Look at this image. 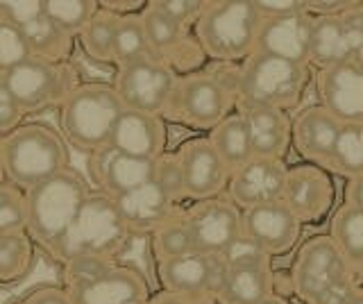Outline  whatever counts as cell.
I'll use <instances>...</instances> for the list:
<instances>
[{"label":"cell","mask_w":363,"mask_h":304,"mask_svg":"<svg viewBox=\"0 0 363 304\" xmlns=\"http://www.w3.org/2000/svg\"><path fill=\"white\" fill-rule=\"evenodd\" d=\"M30 57L32 50L23 30L0 18V73L11 71L14 66L28 62Z\"/></svg>","instance_id":"74e56055"},{"label":"cell","mask_w":363,"mask_h":304,"mask_svg":"<svg viewBox=\"0 0 363 304\" xmlns=\"http://www.w3.org/2000/svg\"><path fill=\"white\" fill-rule=\"evenodd\" d=\"M259 28L255 0H211L193 32L207 60L241 66L257 50Z\"/></svg>","instance_id":"7a4b0ae2"},{"label":"cell","mask_w":363,"mask_h":304,"mask_svg":"<svg viewBox=\"0 0 363 304\" xmlns=\"http://www.w3.org/2000/svg\"><path fill=\"white\" fill-rule=\"evenodd\" d=\"M132 234H155L182 209L155 179L139 188L113 198Z\"/></svg>","instance_id":"d4e9b609"},{"label":"cell","mask_w":363,"mask_h":304,"mask_svg":"<svg viewBox=\"0 0 363 304\" xmlns=\"http://www.w3.org/2000/svg\"><path fill=\"white\" fill-rule=\"evenodd\" d=\"M23 35L28 39L32 57L50 62V64H66L73 50V37L57 28L48 16H39L23 26Z\"/></svg>","instance_id":"f546056e"},{"label":"cell","mask_w":363,"mask_h":304,"mask_svg":"<svg viewBox=\"0 0 363 304\" xmlns=\"http://www.w3.org/2000/svg\"><path fill=\"white\" fill-rule=\"evenodd\" d=\"M261 304H293V302L286 300V298H279V295H270V298H266Z\"/></svg>","instance_id":"c3c4849f"},{"label":"cell","mask_w":363,"mask_h":304,"mask_svg":"<svg viewBox=\"0 0 363 304\" xmlns=\"http://www.w3.org/2000/svg\"><path fill=\"white\" fill-rule=\"evenodd\" d=\"M275 295V268H227L216 304H261Z\"/></svg>","instance_id":"4316f807"},{"label":"cell","mask_w":363,"mask_h":304,"mask_svg":"<svg viewBox=\"0 0 363 304\" xmlns=\"http://www.w3.org/2000/svg\"><path fill=\"white\" fill-rule=\"evenodd\" d=\"M315 91L320 105L343 125L363 123V71L352 62L318 71Z\"/></svg>","instance_id":"44dd1931"},{"label":"cell","mask_w":363,"mask_h":304,"mask_svg":"<svg viewBox=\"0 0 363 304\" xmlns=\"http://www.w3.org/2000/svg\"><path fill=\"white\" fill-rule=\"evenodd\" d=\"M175 152L182 166V177H184L186 200L198 202L225 193L230 186L232 171L213 150L209 137L189 139Z\"/></svg>","instance_id":"e0dca14e"},{"label":"cell","mask_w":363,"mask_h":304,"mask_svg":"<svg viewBox=\"0 0 363 304\" xmlns=\"http://www.w3.org/2000/svg\"><path fill=\"white\" fill-rule=\"evenodd\" d=\"M236 111V98L211 71L179 75L164 118L182 125L211 132Z\"/></svg>","instance_id":"9c48e42d"},{"label":"cell","mask_w":363,"mask_h":304,"mask_svg":"<svg viewBox=\"0 0 363 304\" xmlns=\"http://www.w3.org/2000/svg\"><path fill=\"white\" fill-rule=\"evenodd\" d=\"M289 166L284 159H268V157H252L245 166L232 173L227 196L234 205L245 211L268 202H279L284 198Z\"/></svg>","instance_id":"d6986e66"},{"label":"cell","mask_w":363,"mask_h":304,"mask_svg":"<svg viewBox=\"0 0 363 304\" xmlns=\"http://www.w3.org/2000/svg\"><path fill=\"white\" fill-rule=\"evenodd\" d=\"M309 82V64H295L272 55L255 52L238 71L236 109L268 107L291 111L302 103Z\"/></svg>","instance_id":"3957f363"},{"label":"cell","mask_w":363,"mask_h":304,"mask_svg":"<svg viewBox=\"0 0 363 304\" xmlns=\"http://www.w3.org/2000/svg\"><path fill=\"white\" fill-rule=\"evenodd\" d=\"M311 30H313V16L306 9L279 18H266L261 21L255 52L272 55V57L289 60L295 64H309Z\"/></svg>","instance_id":"7402d4cb"},{"label":"cell","mask_w":363,"mask_h":304,"mask_svg":"<svg viewBox=\"0 0 363 304\" xmlns=\"http://www.w3.org/2000/svg\"><path fill=\"white\" fill-rule=\"evenodd\" d=\"M327 171L345 177V182L363 175V123L361 125H343Z\"/></svg>","instance_id":"d6a6232c"},{"label":"cell","mask_w":363,"mask_h":304,"mask_svg":"<svg viewBox=\"0 0 363 304\" xmlns=\"http://www.w3.org/2000/svg\"><path fill=\"white\" fill-rule=\"evenodd\" d=\"M23 304H73L68 291L62 286H41L34 288L30 295L23 300Z\"/></svg>","instance_id":"f6af8a7d"},{"label":"cell","mask_w":363,"mask_h":304,"mask_svg":"<svg viewBox=\"0 0 363 304\" xmlns=\"http://www.w3.org/2000/svg\"><path fill=\"white\" fill-rule=\"evenodd\" d=\"M7 182V175H5V164H3V150H0V184Z\"/></svg>","instance_id":"816d5d0a"},{"label":"cell","mask_w":363,"mask_h":304,"mask_svg":"<svg viewBox=\"0 0 363 304\" xmlns=\"http://www.w3.org/2000/svg\"><path fill=\"white\" fill-rule=\"evenodd\" d=\"M39 16H43V0H0V18L16 28Z\"/></svg>","instance_id":"b9f144b4"},{"label":"cell","mask_w":363,"mask_h":304,"mask_svg":"<svg viewBox=\"0 0 363 304\" xmlns=\"http://www.w3.org/2000/svg\"><path fill=\"white\" fill-rule=\"evenodd\" d=\"M152 5L186 30H196L204 7H207L204 0H152Z\"/></svg>","instance_id":"60d3db41"},{"label":"cell","mask_w":363,"mask_h":304,"mask_svg":"<svg viewBox=\"0 0 363 304\" xmlns=\"http://www.w3.org/2000/svg\"><path fill=\"white\" fill-rule=\"evenodd\" d=\"M147 304H200L196 300H191V298H184V295H177V293H170V291H159L157 295L150 298V302Z\"/></svg>","instance_id":"7dc6e473"},{"label":"cell","mask_w":363,"mask_h":304,"mask_svg":"<svg viewBox=\"0 0 363 304\" xmlns=\"http://www.w3.org/2000/svg\"><path fill=\"white\" fill-rule=\"evenodd\" d=\"M352 64H354L359 71H363V46H361V48H359V52L354 55V60H352Z\"/></svg>","instance_id":"f907efd6"},{"label":"cell","mask_w":363,"mask_h":304,"mask_svg":"<svg viewBox=\"0 0 363 304\" xmlns=\"http://www.w3.org/2000/svg\"><path fill=\"white\" fill-rule=\"evenodd\" d=\"M255 7L261 21H266V18H279V16L304 12L306 3H302V0H255Z\"/></svg>","instance_id":"ee69618b"},{"label":"cell","mask_w":363,"mask_h":304,"mask_svg":"<svg viewBox=\"0 0 363 304\" xmlns=\"http://www.w3.org/2000/svg\"><path fill=\"white\" fill-rule=\"evenodd\" d=\"M155 182L162 186L179 207L184 205V200H186L184 177H182V166H179V159H177V152H166V154L159 157Z\"/></svg>","instance_id":"f35d334b"},{"label":"cell","mask_w":363,"mask_h":304,"mask_svg":"<svg viewBox=\"0 0 363 304\" xmlns=\"http://www.w3.org/2000/svg\"><path fill=\"white\" fill-rule=\"evenodd\" d=\"M223 261L227 268H272V259L247 236H241L223 254Z\"/></svg>","instance_id":"ab89813d"},{"label":"cell","mask_w":363,"mask_h":304,"mask_svg":"<svg viewBox=\"0 0 363 304\" xmlns=\"http://www.w3.org/2000/svg\"><path fill=\"white\" fill-rule=\"evenodd\" d=\"M329 236L343 252L345 261L354 270L357 277H363V209L343 205L332 216Z\"/></svg>","instance_id":"f1b7e54d"},{"label":"cell","mask_w":363,"mask_h":304,"mask_svg":"<svg viewBox=\"0 0 363 304\" xmlns=\"http://www.w3.org/2000/svg\"><path fill=\"white\" fill-rule=\"evenodd\" d=\"M209 141L213 150L220 154V159L227 164V168L234 173L241 166H245L252 159V143H250V132L243 116L234 111L227 116L220 125H216L209 132Z\"/></svg>","instance_id":"83f0119b"},{"label":"cell","mask_w":363,"mask_h":304,"mask_svg":"<svg viewBox=\"0 0 363 304\" xmlns=\"http://www.w3.org/2000/svg\"><path fill=\"white\" fill-rule=\"evenodd\" d=\"M345 205L363 209V175L345 182Z\"/></svg>","instance_id":"bcb514c9"},{"label":"cell","mask_w":363,"mask_h":304,"mask_svg":"<svg viewBox=\"0 0 363 304\" xmlns=\"http://www.w3.org/2000/svg\"><path fill=\"white\" fill-rule=\"evenodd\" d=\"M7 182L28 191L68 171V148L62 134L43 123H28L0 137Z\"/></svg>","instance_id":"277c9868"},{"label":"cell","mask_w":363,"mask_h":304,"mask_svg":"<svg viewBox=\"0 0 363 304\" xmlns=\"http://www.w3.org/2000/svg\"><path fill=\"white\" fill-rule=\"evenodd\" d=\"M363 46V3H354L343 14L313 16L311 66L318 71L347 64Z\"/></svg>","instance_id":"5bb4252c"},{"label":"cell","mask_w":363,"mask_h":304,"mask_svg":"<svg viewBox=\"0 0 363 304\" xmlns=\"http://www.w3.org/2000/svg\"><path fill=\"white\" fill-rule=\"evenodd\" d=\"M343 123L323 105H311L293 118V148L306 164L329 166Z\"/></svg>","instance_id":"cb8c5ba5"},{"label":"cell","mask_w":363,"mask_h":304,"mask_svg":"<svg viewBox=\"0 0 363 304\" xmlns=\"http://www.w3.org/2000/svg\"><path fill=\"white\" fill-rule=\"evenodd\" d=\"M196 252L223 257L243 236V211L230 196L198 200L184 207Z\"/></svg>","instance_id":"7c38bea8"},{"label":"cell","mask_w":363,"mask_h":304,"mask_svg":"<svg viewBox=\"0 0 363 304\" xmlns=\"http://www.w3.org/2000/svg\"><path fill=\"white\" fill-rule=\"evenodd\" d=\"M89 173L94 184L100 188V193L118 198L152 182L157 173V162L123 154L111 145H105V148L89 154Z\"/></svg>","instance_id":"ffe728a7"},{"label":"cell","mask_w":363,"mask_h":304,"mask_svg":"<svg viewBox=\"0 0 363 304\" xmlns=\"http://www.w3.org/2000/svg\"><path fill=\"white\" fill-rule=\"evenodd\" d=\"M89 196L86 182L73 168L28 188L26 202L30 239L52 252V247L62 241Z\"/></svg>","instance_id":"ba28073f"},{"label":"cell","mask_w":363,"mask_h":304,"mask_svg":"<svg viewBox=\"0 0 363 304\" xmlns=\"http://www.w3.org/2000/svg\"><path fill=\"white\" fill-rule=\"evenodd\" d=\"M150 57H155V52L150 48V41H147L141 12L121 14L116 30V48H113V64H116V69Z\"/></svg>","instance_id":"1f68e13d"},{"label":"cell","mask_w":363,"mask_h":304,"mask_svg":"<svg viewBox=\"0 0 363 304\" xmlns=\"http://www.w3.org/2000/svg\"><path fill=\"white\" fill-rule=\"evenodd\" d=\"M141 21L150 48L159 62L168 64L175 73L182 75L202 71V64L207 62V57L200 48L196 32L175 23L152 3H147L141 9Z\"/></svg>","instance_id":"9a60e30c"},{"label":"cell","mask_w":363,"mask_h":304,"mask_svg":"<svg viewBox=\"0 0 363 304\" xmlns=\"http://www.w3.org/2000/svg\"><path fill=\"white\" fill-rule=\"evenodd\" d=\"M291 279L302 304H352L361 281L329 234H318L298 247Z\"/></svg>","instance_id":"6da1fadb"},{"label":"cell","mask_w":363,"mask_h":304,"mask_svg":"<svg viewBox=\"0 0 363 304\" xmlns=\"http://www.w3.org/2000/svg\"><path fill=\"white\" fill-rule=\"evenodd\" d=\"M130 234L113 198L98 191L84 200L73 225L52 247V257L64 264L86 257L113 259L128 243Z\"/></svg>","instance_id":"8992f818"},{"label":"cell","mask_w":363,"mask_h":304,"mask_svg":"<svg viewBox=\"0 0 363 304\" xmlns=\"http://www.w3.org/2000/svg\"><path fill=\"white\" fill-rule=\"evenodd\" d=\"M7 91L23 116L48 107H62L66 96L77 86L68 64H50L30 57L5 73Z\"/></svg>","instance_id":"30bf717a"},{"label":"cell","mask_w":363,"mask_h":304,"mask_svg":"<svg viewBox=\"0 0 363 304\" xmlns=\"http://www.w3.org/2000/svg\"><path fill=\"white\" fill-rule=\"evenodd\" d=\"M177 77L179 75L168 64L150 57L118 66L111 84L116 89L125 109L164 116L170 105V98H173Z\"/></svg>","instance_id":"8fae6325"},{"label":"cell","mask_w":363,"mask_h":304,"mask_svg":"<svg viewBox=\"0 0 363 304\" xmlns=\"http://www.w3.org/2000/svg\"><path fill=\"white\" fill-rule=\"evenodd\" d=\"M23 114L18 111V107L14 105L7 84H5V73H0V137H5L11 130H16L21 125Z\"/></svg>","instance_id":"7bdbcfd3"},{"label":"cell","mask_w":363,"mask_h":304,"mask_svg":"<svg viewBox=\"0 0 363 304\" xmlns=\"http://www.w3.org/2000/svg\"><path fill=\"white\" fill-rule=\"evenodd\" d=\"M225 273L227 266L223 257L216 254L191 252L177 259L157 261V277L164 291L191 298L200 304H216Z\"/></svg>","instance_id":"4fadbf2b"},{"label":"cell","mask_w":363,"mask_h":304,"mask_svg":"<svg viewBox=\"0 0 363 304\" xmlns=\"http://www.w3.org/2000/svg\"><path fill=\"white\" fill-rule=\"evenodd\" d=\"M64 266V288L73 304H147L152 298L139 270L113 259L86 257Z\"/></svg>","instance_id":"52a82bcc"},{"label":"cell","mask_w":363,"mask_h":304,"mask_svg":"<svg viewBox=\"0 0 363 304\" xmlns=\"http://www.w3.org/2000/svg\"><path fill=\"white\" fill-rule=\"evenodd\" d=\"M121 14L100 3L96 16L79 32V46L89 60L98 64H113V48H116V30Z\"/></svg>","instance_id":"4dcf8cb0"},{"label":"cell","mask_w":363,"mask_h":304,"mask_svg":"<svg viewBox=\"0 0 363 304\" xmlns=\"http://www.w3.org/2000/svg\"><path fill=\"white\" fill-rule=\"evenodd\" d=\"M281 200L302 225H320L332 213L336 200L334 177L327 168L315 164L289 166Z\"/></svg>","instance_id":"2e32d148"},{"label":"cell","mask_w":363,"mask_h":304,"mask_svg":"<svg viewBox=\"0 0 363 304\" xmlns=\"http://www.w3.org/2000/svg\"><path fill=\"white\" fill-rule=\"evenodd\" d=\"M352 304H363V284L359 281L357 291H354V298H352Z\"/></svg>","instance_id":"681fc988"},{"label":"cell","mask_w":363,"mask_h":304,"mask_svg":"<svg viewBox=\"0 0 363 304\" xmlns=\"http://www.w3.org/2000/svg\"><path fill=\"white\" fill-rule=\"evenodd\" d=\"M236 111L243 116L247 125L255 157L286 159L293 145V118L289 116V111L268 107H250Z\"/></svg>","instance_id":"484cf974"},{"label":"cell","mask_w":363,"mask_h":304,"mask_svg":"<svg viewBox=\"0 0 363 304\" xmlns=\"http://www.w3.org/2000/svg\"><path fill=\"white\" fill-rule=\"evenodd\" d=\"M28 232L26 191L11 182L0 184V234Z\"/></svg>","instance_id":"8d00e7d4"},{"label":"cell","mask_w":363,"mask_h":304,"mask_svg":"<svg viewBox=\"0 0 363 304\" xmlns=\"http://www.w3.org/2000/svg\"><path fill=\"white\" fill-rule=\"evenodd\" d=\"M34 241L28 232L0 234V281H16L30 270Z\"/></svg>","instance_id":"e575fe53"},{"label":"cell","mask_w":363,"mask_h":304,"mask_svg":"<svg viewBox=\"0 0 363 304\" xmlns=\"http://www.w3.org/2000/svg\"><path fill=\"white\" fill-rule=\"evenodd\" d=\"M21 304H23V302H21Z\"/></svg>","instance_id":"f5cc1de1"},{"label":"cell","mask_w":363,"mask_h":304,"mask_svg":"<svg viewBox=\"0 0 363 304\" xmlns=\"http://www.w3.org/2000/svg\"><path fill=\"white\" fill-rule=\"evenodd\" d=\"M98 9L100 3L96 0H43V14L73 39L79 37Z\"/></svg>","instance_id":"836d02e7"},{"label":"cell","mask_w":363,"mask_h":304,"mask_svg":"<svg viewBox=\"0 0 363 304\" xmlns=\"http://www.w3.org/2000/svg\"><path fill=\"white\" fill-rule=\"evenodd\" d=\"M152 250H155L157 261H162V259H177V257L196 252L191 230L184 220V207L152 234Z\"/></svg>","instance_id":"d590c367"},{"label":"cell","mask_w":363,"mask_h":304,"mask_svg":"<svg viewBox=\"0 0 363 304\" xmlns=\"http://www.w3.org/2000/svg\"><path fill=\"white\" fill-rule=\"evenodd\" d=\"M304 225L279 202H268L243 211V236L255 241L270 259L286 257L295 250Z\"/></svg>","instance_id":"ac0fdd59"},{"label":"cell","mask_w":363,"mask_h":304,"mask_svg":"<svg viewBox=\"0 0 363 304\" xmlns=\"http://www.w3.org/2000/svg\"><path fill=\"white\" fill-rule=\"evenodd\" d=\"M166 141L168 134L164 116L125 109L111 132L109 145L123 154L157 162L159 157L166 154Z\"/></svg>","instance_id":"603a6c76"},{"label":"cell","mask_w":363,"mask_h":304,"mask_svg":"<svg viewBox=\"0 0 363 304\" xmlns=\"http://www.w3.org/2000/svg\"><path fill=\"white\" fill-rule=\"evenodd\" d=\"M125 105L113 84L82 82L77 84L60 107L62 134L79 152H96L109 145Z\"/></svg>","instance_id":"5b68a950"}]
</instances>
